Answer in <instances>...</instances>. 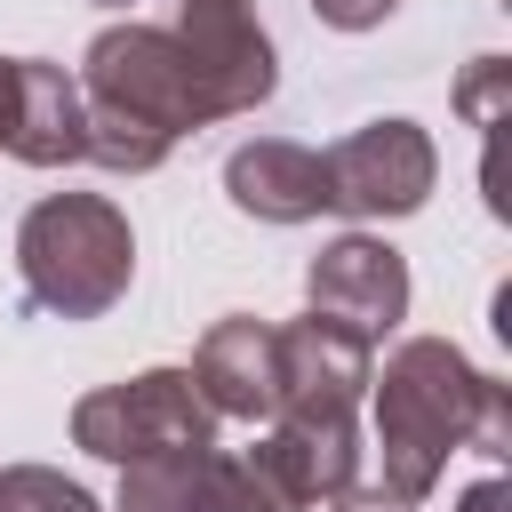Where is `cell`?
Returning a JSON list of instances; mask_svg holds the SVG:
<instances>
[{"instance_id": "1", "label": "cell", "mask_w": 512, "mask_h": 512, "mask_svg": "<svg viewBox=\"0 0 512 512\" xmlns=\"http://www.w3.org/2000/svg\"><path fill=\"white\" fill-rule=\"evenodd\" d=\"M368 384H376V424H368L376 432V488H352L344 504L416 512L440 488L448 456L472 448L480 400L496 376H480L448 336H400L384 352V376H368Z\"/></svg>"}, {"instance_id": "2", "label": "cell", "mask_w": 512, "mask_h": 512, "mask_svg": "<svg viewBox=\"0 0 512 512\" xmlns=\"http://www.w3.org/2000/svg\"><path fill=\"white\" fill-rule=\"evenodd\" d=\"M16 280L56 320H96L136 280V232L104 192H48L16 224Z\"/></svg>"}, {"instance_id": "3", "label": "cell", "mask_w": 512, "mask_h": 512, "mask_svg": "<svg viewBox=\"0 0 512 512\" xmlns=\"http://www.w3.org/2000/svg\"><path fill=\"white\" fill-rule=\"evenodd\" d=\"M80 96L104 104V112H128V120L160 128L168 144L216 120L208 96H200V80H192V64H184V48H176V32H168V24H136V16H128V24H104V32L88 40V56H80Z\"/></svg>"}, {"instance_id": "4", "label": "cell", "mask_w": 512, "mask_h": 512, "mask_svg": "<svg viewBox=\"0 0 512 512\" xmlns=\"http://www.w3.org/2000/svg\"><path fill=\"white\" fill-rule=\"evenodd\" d=\"M72 448H88L104 464H136V456H168V448H216V416L192 392V368H144L128 384H96L72 408Z\"/></svg>"}, {"instance_id": "5", "label": "cell", "mask_w": 512, "mask_h": 512, "mask_svg": "<svg viewBox=\"0 0 512 512\" xmlns=\"http://www.w3.org/2000/svg\"><path fill=\"white\" fill-rule=\"evenodd\" d=\"M376 376V344L328 312L272 328V416L280 424H360V392ZM264 416V424H272Z\"/></svg>"}, {"instance_id": "6", "label": "cell", "mask_w": 512, "mask_h": 512, "mask_svg": "<svg viewBox=\"0 0 512 512\" xmlns=\"http://www.w3.org/2000/svg\"><path fill=\"white\" fill-rule=\"evenodd\" d=\"M328 168V208L360 216V224H384V216H416L440 184V152L416 120H368L352 136H336L320 152Z\"/></svg>"}, {"instance_id": "7", "label": "cell", "mask_w": 512, "mask_h": 512, "mask_svg": "<svg viewBox=\"0 0 512 512\" xmlns=\"http://www.w3.org/2000/svg\"><path fill=\"white\" fill-rule=\"evenodd\" d=\"M176 48L208 96L216 120H240L256 104H272L280 88V56H272V32L256 16V0H176Z\"/></svg>"}, {"instance_id": "8", "label": "cell", "mask_w": 512, "mask_h": 512, "mask_svg": "<svg viewBox=\"0 0 512 512\" xmlns=\"http://www.w3.org/2000/svg\"><path fill=\"white\" fill-rule=\"evenodd\" d=\"M304 304L376 344V336H392L408 320V256L392 240H376V232H336L304 264Z\"/></svg>"}, {"instance_id": "9", "label": "cell", "mask_w": 512, "mask_h": 512, "mask_svg": "<svg viewBox=\"0 0 512 512\" xmlns=\"http://www.w3.org/2000/svg\"><path fill=\"white\" fill-rule=\"evenodd\" d=\"M0 152L24 160V168H72V160H88V104H80V80H72L64 64L16 56Z\"/></svg>"}, {"instance_id": "10", "label": "cell", "mask_w": 512, "mask_h": 512, "mask_svg": "<svg viewBox=\"0 0 512 512\" xmlns=\"http://www.w3.org/2000/svg\"><path fill=\"white\" fill-rule=\"evenodd\" d=\"M112 512H256V480L224 448H168V456L120 464Z\"/></svg>"}, {"instance_id": "11", "label": "cell", "mask_w": 512, "mask_h": 512, "mask_svg": "<svg viewBox=\"0 0 512 512\" xmlns=\"http://www.w3.org/2000/svg\"><path fill=\"white\" fill-rule=\"evenodd\" d=\"M224 200L256 224H312L328 208V168L312 144H288V136H256L224 160Z\"/></svg>"}, {"instance_id": "12", "label": "cell", "mask_w": 512, "mask_h": 512, "mask_svg": "<svg viewBox=\"0 0 512 512\" xmlns=\"http://www.w3.org/2000/svg\"><path fill=\"white\" fill-rule=\"evenodd\" d=\"M192 392L208 400V416L264 424L272 416V328L248 320V312H224L192 344Z\"/></svg>"}, {"instance_id": "13", "label": "cell", "mask_w": 512, "mask_h": 512, "mask_svg": "<svg viewBox=\"0 0 512 512\" xmlns=\"http://www.w3.org/2000/svg\"><path fill=\"white\" fill-rule=\"evenodd\" d=\"M0 512H96V496L56 464H0Z\"/></svg>"}, {"instance_id": "14", "label": "cell", "mask_w": 512, "mask_h": 512, "mask_svg": "<svg viewBox=\"0 0 512 512\" xmlns=\"http://www.w3.org/2000/svg\"><path fill=\"white\" fill-rule=\"evenodd\" d=\"M504 80H512V64H504V56H480V64L464 72L456 104H464V120H472V128H496V112H504Z\"/></svg>"}, {"instance_id": "15", "label": "cell", "mask_w": 512, "mask_h": 512, "mask_svg": "<svg viewBox=\"0 0 512 512\" xmlns=\"http://www.w3.org/2000/svg\"><path fill=\"white\" fill-rule=\"evenodd\" d=\"M472 448H480L488 464H504V456H512V392H504V384H488V400H480V432H472Z\"/></svg>"}, {"instance_id": "16", "label": "cell", "mask_w": 512, "mask_h": 512, "mask_svg": "<svg viewBox=\"0 0 512 512\" xmlns=\"http://www.w3.org/2000/svg\"><path fill=\"white\" fill-rule=\"evenodd\" d=\"M392 8H400V0H312V16L336 24V32H376Z\"/></svg>"}, {"instance_id": "17", "label": "cell", "mask_w": 512, "mask_h": 512, "mask_svg": "<svg viewBox=\"0 0 512 512\" xmlns=\"http://www.w3.org/2000/svg\"><path fill=\"white\" fill-rule=\"evenodd\" d=\"M456 512H512V496H504V480H472L456 496Z\"/></svg>"}, {"instance_id": "18", "label": "cell", "mask_w": 512, "mask_h": 512, "mask_svg": "<svg viewBox=\"0 0 512 512\" xmlns=\"http://www.w3.org/2000/svg\"><path fill=\"white\" fill-rule=\"evenodd\" d=\"M8 72H16V56H0V128H8Z\"/></svg>"}, {"instance_id": "19", "label": "cell", "mask_w": 512, "mask_h": 512, "mask_svg": "<svg viewBox=\"0 0 512 512\" xmlns=\"http://www.w3.org/2000/svg\"><path fill=\"white\" fill-rule=\"evenodd\" d=\"M328 512H376V504H328Z\"/></svg>"}, {"instance_id": "20", "label": "cell", "mask_w": 512, "mask_h": 512, "mask_svg": "<svg viewBox=\"0 0 512 512\" xmlns=\"http://www.w3.org/2000/svg\"><path fill=\"white\" fill-rule=\"evenodd\" d=\"M96 8H128V0H96Z\"/></svg>"}]
</instances>
